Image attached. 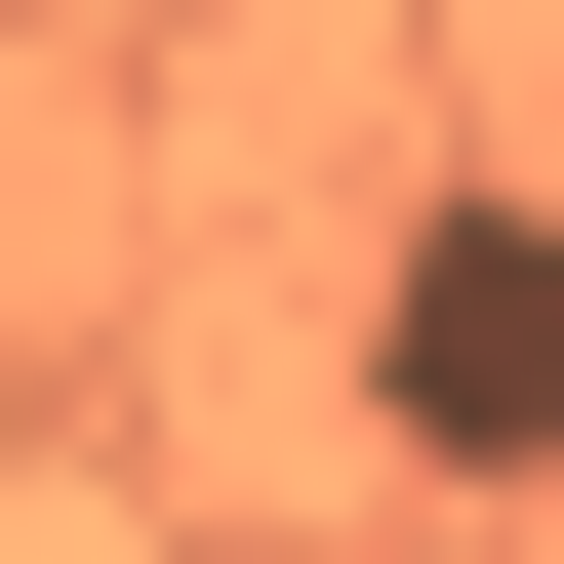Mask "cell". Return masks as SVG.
<instances>
[{"mask_svg": "<svg viewBox=\"0 0 564 564\" xmlns=\"http://www.w3.org/2000/svg\"><path fill=\"white\" fill-rule=\"evenodd\" d=\"M0 484H41V364H0Z\"/></svg>", "mask_w": 564, "mask_h": 564, "instance_id": "7a4b0ae2", "label": "cell"}, {"mask_svg": "<svg viewBox=\"0 0 564 564\" xmlns=\"http://www.w3.org/2000/svg\"><path fill=\"white\" fill-rule=\"evenodd\" d=\"M364 444L403 484H564V202H444L364 282Z\"/></svg>", "mask_w": 564, "mask_h": 564, "instance_id": "6da1fadb", "label": "cell"}]
</instances>
